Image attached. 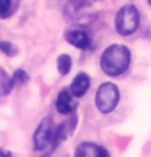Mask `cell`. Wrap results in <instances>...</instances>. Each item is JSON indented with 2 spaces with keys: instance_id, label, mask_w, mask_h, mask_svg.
Here are the masks:
<instances>
[{
  "instance_id": "16",
  "label": "cell",
  "mask_w": 151,
  "mask_h": 157,
  "mask_svg": "<svg viewBox=\"0 0 151 157\" xmlns=\"http://www.w3.org/2000/svg\"><path fill=\"white\" fill-rule=\"evenodd\" d=\"M65 157H67V155H65Z\"/></svg>"
},
{
  "instance_id": "2",
  "label": "cell",
  "mask_w": 151,
  "mask_h": 157,
  "mask_svg": "<svg viewBox=\"0 0 151 157\" xmlns=\"http://www.w3.org/2000/svg\"><path fill=\"white\" fill-rule=\"evenodd\" d=\"M120 101V91L114 83H102L96 91L94 104L101 113L107 115L115 110Z\"/></svg>"
},
{
  "instance_id": "12",
  "label": "cell",
  "mask_w": 151,
  "mask_h": 157,
  "mask_svg": "<svg viewBox=\"0 0 151 157\" xmlns=\"http://www.w3.org/2000/svg\"><path fill=\"white\" fill-rule=\"evenodd\" d=\"M0 52H3V54L8 55V57H13V55H16L18 49H16L11 42H8V40H0Z\"/></svg>"
},
{
  "instance_id": "6",
  "label": "cell",
  "mask_w": 151,
  "mask_h": 157,
  "mask_svg": "<svg viewBox=\"0 0 151 157\" xmlns=\"http://www.w3.org/2000/svg\"><path fill=\"white\" fill-rule=\"evenodd\" d=\"M75 157H111L106 147L94 143H81L75 149Z\"/></svg>"
},
{
  "instance_id": "13",
  "label": "cell",
  "mask_w": 151,
  "mask_h": 157,
  "mask_svg": "<svg viewBox=\"0 0 151 157\" xmlns=\"http://www.w3.org/2000/svg\"><path fill=\"white\" fill-rule=\"evenodd\" d=\"M11 8V0H0V18L8 16Z\"/></svg>"
},
{
  "instance_id": "14",
  "label": "cell",
  "mask_w": 151,
  "mask_h": 157,
  "mask_svg": "<svg viewBox=\"0 0 151 157\" xmlns=\"http://www.w3.org/2000/svg\"><path fill=\"white\" fill-rule=\"evenodd\" d=\"M0 157H13V154L8 152V151H3V149H0Z\"/></svg>"
},
{
  "instance_id": "8",
  "label": "cell",
  "mask_w": 151,
  "mask_h": 157,
  "mask_svg": "<svg viewBox=\"0 0 151 157\" xmlns=\"http://www.w3.org/2000/svg\"><path fill=\"white\" fill-rule=\"evenodd\" d=\"M89 86H91V79H89L88 75L86 73H78L77 76L73 78L72 84H70V91H72V94L75 97L80 99V97H83L86 92H88Z\"/></svg>"
},
{
  "instance_id": "4",
  "label": "cell",
  "mask_w": 151,
  "mask_h": 157,
  "mask_svg": "<svg viewBox=\"0 0 151 157\" xmlns=\"http://www.w3.org/2000/svg\"><path fill=\"white\" fill-rule=\"evenodd\" d=\"M54 135H55V126H54V120L50 117H44L39 121V125L36 128L33 135V147L38 152L46 151L52 141H54Z\"/></svg>"
},
{
  "instance_id": "11",
  "label": "cell",
  "mask_w": 151,
  "mask_h": 157,
  "mask_svg": "<svg viewBox=\"0 0 151 157\" xmlns=\"http://www.w3.org/2000/svg\"><path fill=\"white\" fill-rule=\"evenodd\" d=\"M11 79H13V84L15 86H21V84H26L28 81H30V76H28V73L25 71V70H16V71L13 73V76H11Z\"/></svg>"
},
{
  "instance_id": "10",
  "label": "cell",
  "mask_w": 151,
  "mask_h": 157,
  "mask_svg": "<svg viewBox=\"0 0 151 157\" xmlns=\"http://www.w3.org/2000/svg\"><path fill=\"white\" fill-rule=\"evenodd\" d=\"M57 70H59L60 75H68L72 70V57L67 55V54H62L57 57Z\"/></svg>"
},
{
  "instance_id": "5",
  "label": "cell",
  "mask_w": 151,
  "mask_h": 157,
  "mask_svg": "<svg viewBox=\"0 0 151 157\" xmlns=\"http://www.w3.org/2000/svg\"><path fill=\"white\" fill-rule=\"evenodd\" d=\"M72 94L70 89H62L59 94H57V99H55V109L57 112L62 113V115H68V113H73V110L77 109V101Z\"/></svg>"
},
{
  "instance_id": "3",
  "label": "cell",
  "mask_w": 151,
  "mask_h": 157,
  "mask_svg": "<svg viewBox=\"0 0 151 157\" xmlns=\"http://www.w3.org/2000/svg\"><path fill=\"white\" fill-rule=\"evenodd\" d=\"M140 26V11L135 5H124L115 15V29L120 36H130Z\"/></svg>"
},
{
  "instance_id": "15",
  "label": "cell",
  "mask_w": 151,
  "mask_h": 157,
  "mask_svg": "<svg viewBox=\"0 0 151 157\" xmlns=\"http://www.w3.org/2000/svg\"><path fill=\"white\" fill-rule=\"evenodd\" d=\"M148 3H149V5H151V0H148Z\"/></svg>"
},
{
  "instance_id": "1",
  "label": "cell",
  "mask_w": 151,
  "mask_h": 157,
  "mask_svg": "<svg viewBox=\"0 0 151 157\" xmlns=\"http://www.w3.org/2000/svg\"><path fill=\"white\" fill-rule=\"evenodd\" d=\"M132 54L127 45L112 44L101 55V70L107 76H120L130 67Z\"/></svg>"
},
{
  "instance_id": "9",
  "label": "cell",
  "mask_w": 151,
  "mask_h": 157,
  "mask_svg": "<svg viewBox=\"0 0 151 157\" xmlns=\"http://www.w3.org/2000/svg\"><path fill=\"white\" fill-rule=\"evenodd\" d=\"M13 88H15V84H13L11 76H8L7 71H3V70L0 68V97L7 96Z\"/></svg>"
},
{
  "instance_id": "7",
  "label": "cell",
  "mask_w": 151,
  "mask_h": 157,
  "mask_svg": "<svg viewBox=\"0 0 151 157\" xmlns=\"http://www.w3.org/2000/svg\"><path fill=\"white\" fill-rule=\"evenodd\" d=\"M65 39L67 42L73 45L77 49H88L89 44H91V39H89V34L81 31V29H72L65 34Z\"/></svg>"
}]
</instances>
